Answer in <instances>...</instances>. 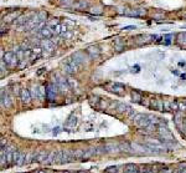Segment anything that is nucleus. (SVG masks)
Segmentation results:
<instances>
[{"mask_svg": "<svg viewBox=\"0 0 186 173\" xmlns=\"http://www.w3.org/2000/svg\"><path fill=\"white\" fill-rule=\"evenodd\" d=\"M152 39H158V36H153V35H139L135 37V42L138 45H143V44H148L149 41H152Z\"/></svg>", "mask_w": 186, "mask_h": 173, "instance_id": "nucleus-3", "label": "nucleus"}, {"mask_svg": "<svg viewBox=\"0 0 186 173\" xmlns=\"http://www.w3.org/2000/svg\"><path fill=\"white\" fill-rule=\"evenodd\" d=\"M65 1H66V3H67V1H68V0H65Z\"/></svg>", "mask_w": 186, "mask_h": 173, "instance_id": "nucleus-18", "label": "nucleus"}, {"mask_svg": "<svg viewBox=\"0 0 186 173\" xmlns=\"http://www.w3.org/2000/svg\"><path fill=\"white\" fill-rule=\"evenodd\" d=\"M66 33V26L62 24H56V26L54 28V34L56 35H62Z\"/></svg>", "mask_w": 186, "mask_h": 173, "instance_id": "nucleus-8", "label": "nucleus"}, {"mask_svg": "<svg viewBox=\"0 0 186 173\" xmlns=\"http://www.w3.org/2000/svg\"><path fill=\"white\" fill-rule=\"evenodd\" d=\"M87 52H88L92 57H98V56H99V50H98L96 46H91V47H88V49H87Z\"/></svg>", "mask_w": 186, "mask_h": 173, "instance_id": "nucleus-9", "label": "nucleus"}, {"mask_svg": "<svg viewBox=\"0 0 186 173\" xmlns=\"http://www.w3.org/2000/svg\"><path fill=\"white\" fill-rule=\"evenodd\" d=\"M170 39H171V35H168V36H165V37H164V40H166V41H165L166 44H169V42H170Z\"/></svg>", "mask_w": 186, "mask_h": 173, "instance_id": "nucleus-17", "label": "nucleus"}, {"mask_svg": "<svg viewBox=\"0 0 186 173\" xmlns=\"http://www.w3.org/2000/svg\"><path fill=\"white\" fill-rule=\"evenodd\" d=\"M41 46L44 47V50H46V51H49V52L54 51V47H55V45H54L49 39L42 40V41H41Z\"/></svg>", "mask_w": 186, "mask_h": 173, "instance_id": "nucleus-5", "label": "nucleus"}, {"mask_svg": "<svg viewBox=\"0 0 186 173\" xmlns=\"http://www.w3.org/2000/svg\"><path fill=\"white\" fill-rule=\"evenodd\" d=\"M123 86H122V85H117V84H116V85H113V86H112V90H111V91H113V92H116V94H123Z\"/></svg>", "mask_w": 186, "mask_h": 173, "instance_id": "nucleus-11", "label": "nucleus"}, {"mask_svg": "<svg viewBox=\"0 0 186 173\" xmlns=\"http://www.w3.org/2000/svg\"><path fill=\"white\" fill-rule=\"evenodd\" d=\"M21 99H23L24 102H29V101H30V96H29V92H28L26 90L23 91V94H21Z\"/></svg>", "mask_w": 186, "mask_h": 173, "instance_id": "nucleus-14", "label": "nucleus"}, {"mask_svg": "<svg viewBox=\"0 0 186 173\" xmlns=\"http://www.w3.org/2000/svg\"><path fill=\"white\" fill-rule=\"evenodd\" d=\"M40 35H41L42 37H45V39H50V37L54 35V29L50 28V26H45V28H42V29L40 30Z\"/></svg>", "mask_w": 186, "mask_h": 173, "instance_id": "nucleus-4", "label": "nucleus"}, {"mask_svg": "<svg viewBox=\"0 0 186 173\" xmlns=\"http://www.w3.org/2000/svg\"><path fill=\"white\" fill-rule=\"evenodd\" d=\"M16 15H18L16 13H10V14H8V15H5V16H4V21H5V23H9V21L15 20Z\"/></svg>", "mask_w": 186, "mask_h": 173, "instance_id": "nucleus-10", "label": "nucleus"}, {"mask_svg": "<svg viewBox=\"0 0 186 173\" xmlns=\"http://www.w3.org/2000/svg\"><path fill=\"white\" fill-rule=\"evenodd\" d=\"M185 19H186V15H185Z\"/></svg>", "mask_w": 186, "mask_h": 173, "instance_id": "nucleus-19", "label": "nucleus"}, {"mask_svg": "<svg viewBox=\"0 0 186 173\" xmlns=\"http://www.w3.org/2000/svg\"><path fill=\"white\" fill-rule=\"evenodd\" d=\"M122 14L125 16H143L147 14V10L145 9H125Z\"/></svg>", "mask_w": 186, "mask_h": 173, "instance_id": "nucleus-2", "label": "nucleus"}, {"mask_svg": "<svg viewBox=\"0 0 186 173\" xmlns=\"http://www.w3.org/2000/svg\"><path fill=\"white\" fill-rule=\"evenodd\" d=\"M176 39H178V41L180 44H186V33H180Z\"/></svg>", "mask_w": 186, "mask_h": 173, "instance_id": "nucleus-13", "label": "nucleus"}, {"mask_svg": "<svg viewBox=\"0 0 186 173\" xmlns=\"http://www.w3.org/2000/svg\"><path fill=\"white\" fill-rule=\"evenodd\" d=\"M37 18H39V20H40L41 23H44V21L46 20V18H47V13H46V11H39V13H37Z\"/></svg>", "mask_w": 186, "mask_h": 173, "instance_id": "nucleus-12", "label": "nucleus"}, {"mask_svg": "<svg viewBox=\"0 0 186 173\" xmlns=\"http://www.w3.org/2000/svg\"><path fill=\"white\" fill-rule=\"evenodd\" d=\"M153 18H154V19H160V18H164V14H159V13H158V14H154V15H153Z\"/></svg>", "mask_w": 186, "mask_h": 173, "instance_id": "nucleus-16", "label": "nucleus"}, {"mask_svg": "<svg viewBox=\"0 0 186 173\" xmlns=\"http://www.w3.org/2000/svg\"><path fill=\"white\" fill-rule=\"evenodd\" d=\"M72 8L76 9V10H85V9L88 8V4H87L85 0H80V1L75 3V4L72 5Z\"/></svg>", "mask_w": 186, "mask_h": 173, "instance_id": "nucleus-7", "label": "nucleus"}, {"mask_svg": "<svg viewBox=\"0 0 186 173\" xmlns=\"http://www.w3.org/2000/svg\"><path fill=\"white\" fill-rule=\"evenodd\" d=\"M91 13H92V14H96V15H101V14H102V8H99V6H98V8H92V9H91Z\"/></svg>", "mask_w": 186, "mask_h": 173, "instance_id": "nucleus-15", "label": "nucleus"}, {"mask_svg": "<svg viewBox=\"0 0 186 173\" xmlns=\"http://www.w3.org/2000/svg\"><path fill=\"white\" fill-rule=\"evenodd\" d=\"M3 60L9 65V68H15L18 65V61H19L18 60V55L15 52H11V51L6 52L4 55V57H3Z\"/></svg>", "mask_w": 186, "mask_h": 173, "instance_id": "nucleus-1", "label": "nucleus"}, {"mask_svg": "<svg viewBox=\"0 0 186 173\" xmlns=\"http://www.w3.org/2000/svg\"><path fill=\"white\" fill-rule=\"evenodd\" d=\"M113 47H114L116 51H122V50H124V47H125L124 41H122V39H116L113 41Z\"/></svg>", "mask_w": 186, "mask_h": 173, "instance_id": "nucleus-6", "label": "nucleus"}]
</instances>
